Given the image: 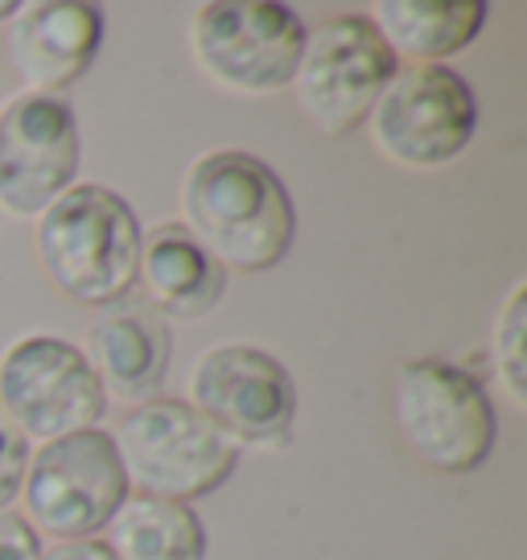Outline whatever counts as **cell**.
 Instances as JSON below:
<instances>
[{
	"mask_svg": "<svg viewBox=\"0 0 527 560\" xmlns=\"http://www.w3.org/2000/svg\"><path fill=\"white\" fill-rule=\"evenodd\" d=\"M396 70L400 58L387 50L371 18L342 13L305 34V50L293 74L297 104L321 137H351L354 128L367 124L371 107Z\"/></svg>",
	"mask_w": 527,
	"mask_h": 560,
	"instance_id": "obj_6",
	"label": "cell"
},
{
	"mask_svg": "<svg viewBox=\"0 0 527 560\" xmlns=\"http://www.w3.org/2000/svg\"><path fill=\"white\" fill-rule=\"evenodd\" d=\"M305 34L301 13L277 0H211L194 18L190 46L219 88L268 95L293 83Z\"/></svg>",
	"mask_w": 527,
	"mask_h": 560,
	"instance_id": "obj_8",
	"label": "cell"
},
{
	"mask_svg": "<svg viewBox=\"0 0 527 560\" xmlns=\"http://www.w3.org/2000/svg\"><path fill=\"white\" fill-rule=\"evenodd\" d=\"M42 536L25 515L0 511V560H37L42 557Z\"/></svg>",
	"mask_w": 527,
	"mask_h": 560,
	"instance_id": "obj_19",
	"label": "cell"
},
{
	"mask_svg": "<svg viewBox=\"0 0 527 560\" xmlns=\"http://www.w3.org/2000/svg\"><path fill=\"white\" fill-rule=\"evenodd\" d=\"M107 548L116 560H207V524L190 503L128 494L107 524Z\"/></svg>",
	"mask_w": 527,
	"mask_h": 560,
	"instance_id": "obj_16",
	"label": "cell"
},
{
	"mask_svg": "<svg viewBox=\"0 0 527 560\" xmlns=\"http://www.w3.org/2000/svg\"><path fill=\"white\" fill-rule=\"evenodd\" d=\"M487 18L482 0H379L371 9V25L408 67H445V58L475 46Z\"/></svg>",
	"mask_w": 527,
	"mask_h": 560,
	"instance_id": "obj_15",
	"label": "cell"
},
{
	"mask_svg": "<svg viewBox=\"0 0 527 560\" xmlns=\"http://www.w3.org/2000/svg\"><path fill=\"white\" fill-rule=\"evenodd\" d=\"M104 46V9L87 0H37L21 4L9 58L30 95H58L74 88L99 58Z\"/></svg>",
	"mask_w": 527,
	"mask_h": 560,
	"instance_id": "obj_12",
	"label": "cell"
},
{
	"mask_svg": "<svg viewBox=\"0 0 527 560\" xmlns=\"http://www.w3.org/2000/svg\"><path fill=\"white\" fill-rule=\"evenodd\" d=\"M137 280L153 301V310L177 322L211 314L227 293V268L194 240L181 223L157 228L141 247Z\"/></svg>",
	"mask_w": 527,
	"mask_h": 560,
	"instance_id": "obj_14",
	"label": "cell"
},
{
	"mask_svg": "<svg viewBox=\"0 0 527 560\" xmlns=\"http://www.w3.org/2000/svg\"><path fill=\"white\" fill-rule=\"evenodd\" d=\"M132 494L116 441L104 429H79L46 441L25 470L21 503L34 532L54 540H95Z\"/></svg>",
	"mask_w": 527,
	"mask_h": 560,
	"instance_id": "obj_5",
	"label": "cell"
},
{
	"mask_svg": "<svg viewBox=\"0 0 527 560\" xmlns=\"http://www.w3.org/2000/svg\"><path fill=\"white\" fill-rule=\"evenodd\" d=\"M141 219L112 186H71L37 219V260L62 298L116 305L141 272Z\"/></svg>",
	"mask_w": 527,
	"mask_h": 560,
	"instance_id": "obj_2",
	"label": "cell"
},
{
	"mask_svg": "<svg viewBox=\"0 0 527 560\" xmlns=\"http://www.w3.org/2000/svg\"><path fill=\"white\" fill-rule=\"evenodd\" d=\"M83 354L99 375L107 400L137 408L153 400L165 384L174 338H169V326L149 310H116L87 330Z\"/></svg>",
	"mask_w": 527,
	"mask_h": 560,
	"instance_id": "obj_13",
	"label": "cell"
},
{
	"mask_svg": "<svg viewBox=\"0 0 527 560\" xmlns=\"http://www.w3.org/2000/svg\"><path fill=\"white\" fill-rule=\"evenodd\" d=\"M0 408L25 441H58L79 429H99L107 396L83 347L30 334L0 354Z\"/></svg>",
	"mask_w": 527,
	"mask_h": 560,
	"instance_id": "obj_7",
	"label": "cell"
},
{
	"mask_svg": "<svg viewBox=\"0 0 527 560\" xmlns=\"http://www.w3.org/2000/svg\"><path fill=\"white\" fill-rule=\"evenodd\" d=\"M181 214L223 268L268 272L293 252L297 202L281 174L247 149H214L181 182Z\"/></svg>",
	"mask_w": 527,
	"mask_h": 560,
	"instance_id": "obj_1",
	"label": "cell"
},
{
	"mask_svg": "<svg viewBox=\"0 0 527 560\" xmlns=\"http://www.w3.org/2000/svg\"><path fill=\"white\" fill-rule=\"evenodd\" d=\"M17 13H21V4H17V0H0V21L17 18Z\"/></svg>",
	"mask_w": 527,
	"mask_h": 560,
	"instance_id": "obj_21",
	"label": "cell"
},
{
	"mask_svg": "<svg viewBox=\"0 0 527 560\" xmlns=\"http://www.w3.org/2000/svg\"><path fill=\"white\" fill-rule=\"evenodd\" d=\"M396 420L408 450L437 474L487 466L499 441V417L487 384L449 359H412L396 380Z\"/></svg>",
	"mask_w": 527,
	"mask_h": 560,
	"instance_id": "obj_4",
	"label": "cell"
},
{
	"mask_svg": "<svg viewBox=\"0 0 527 560\" xmlns=\"http://www.w3.org/2000/svg\"><path fill=\"white\" fill-rule=\"evenodd\" d=\"M37 560H116V552L107 548V540H62L42 548Z\"/></svg>",
	"mask_w": 527,
	"mask_h": 560,
	"instance_id": "obj_20",
	"label": "cell"
},
{
	"mask_svg": "<svg viewBox=\"0 0 527 560\" xmlns=\"http://www.w3.org/2000/svg\"><path fill=\"white\" fill-rule=\"evenodd\" d=\"M83 140L74 107L58 95H17L0 112V207L13 219H42L74 186Z\"/></svg>",
	"mask_w": 527,
	"mask_h": 560,
	"instance_id": "obj_11",
	"label": "cell"
},
{
	"mask_svg": "<svg viewBox=\"0 0 527 560\" xmlns=\"http://www.w3.org/2000/svg\"><path fill=\"white\" fill-rule=\"evenodd\" d=\"M524 326H527V284L511 289L499 330H494V371L507 387L515 408H527V350H524Z\"/></svg>",
	"mask_w": 527,
	"mask_h": 560,
	"instance_id": "obj_17",
	"label": "cell"
},
{
	"mask_svg": "<svg viewBox=\"0 0 527 560\" xmlns=\"http://www.w3.org/2000/svg\"><path fill=\"white\" fill-rule=\"evenodd\" d=\"M112 441L128 474V487L174 503L207 499L239 466V445H231L211 420L198 417L190 400L174 396H153L128 408Z\"/></svg>",
	"mask_w": 527,
	"mask_h": 560,
	"instance_id": "obj_3",
	"label": "cell"
},
{
	"mask_svg": "<svg viewBox=\"0 0 527 560\" xmlns=\"http://www.w3.org/2000/svg\"><path fill=\"white\" fill-rule=\"evenodd\" d=\"M25 470H30V441L9 424V417H0V511H9L21 499Z\"/></svg>",
	"mask_w": 527,
	"mask_h": 560,
	"instance_id": "obj_18",
	"label": "cell"
},
{
	"mask_svg": "<svg viewBox=\"0 0 527 560\" xmlns=\"http://www.w3.org/2000/svg\"><path fill=\"white\" fill-rule=\"evenodd\" d=\"M190 408L231 445H281L297 420V387L268 350L223 342L194 363Z\"/></svg>",
	"mask_w": 527,
	"mask_h": 560,
	"instance_id": "obj_10",
	"label": "cell"
},
{
	"mask_svg": "<svg viewBox=\"0 0 527 560\" xmlns=\"http://www.w3.org/2000/svg\"><path fill=\"white\" fill-rule=\"evenodd\" d=\"M367 124L384 158L408 170H437L470 149L478 100L449 67H400L375 100Z\"/></svg>",
	"mask_w": 527,
	"mask_h": 560,
	"instance_id": "obj_9",
	"label": "cell"
}]
</instances>
